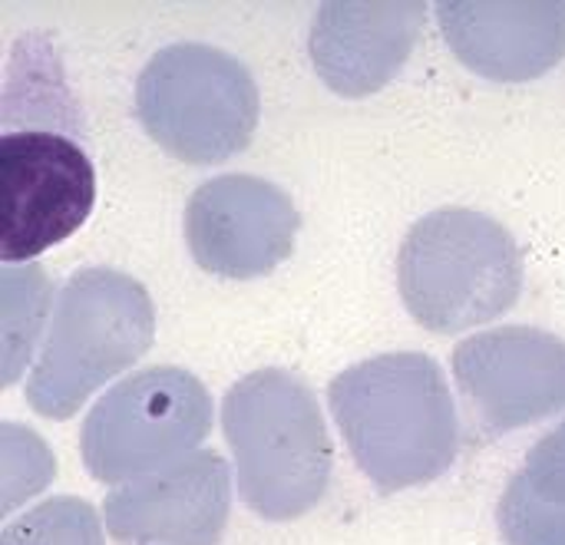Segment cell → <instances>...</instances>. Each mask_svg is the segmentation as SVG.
Returning a JSON list of instances; mask_svg holds the SVG:
<instances>
[{
    "mask_svg": "<svg viewBox=\"0 0 565 545\" xmlns=\"http://www.w3.org/2000/svg\"><path fill=\"white\" fill-rule=\"evenodd\" d=\"M510 545H565V424L550 434L500 503Z\"/></svg>",
    "mask_w": 565,
    "mask_h": 545,
    "instance_id": "13",
    "label": "cell"
},
{
    "mask_svg": "<svg viewBox=\"0 0 565 545\" xmlns=\"http://www.w3.org/2000/svg\"><path fill=\"white\" fill-rule=\"evenodd\" d=\"M3 384L10 387L30 364L43 334L53 288L40 265H3Z\"/></svg>",
    "mask_w": 565,
    "mask_h": 545,
    "instance_id": "14",
    "label": "cell"
},
{
    "mask_svg": "<svg viewBox=\"0 0 565 545\" xmlns=\"http://www.w3.org/2000/svg\"><path fill=\"white\" fill-rule=\"evenodd\" d=\"M454 377L473 417L513 430L565 407V344L530 328H503L463 341Z\"/></svg>",
    "mask_w": 565,
    "mask_h": 545,
    "instance_id": "10",
    "label": "cell"
},
{
    "mask_svg": "<svg viewBox=\"0 0 565 545\" xmlns=\"http://www.w3.org/2000/svg\"><path fill=\"white\" fill-rule=\"evenodd\" d=\"M450 50L493 79L546 73L565 53V3H437Z\"/></svg>",
    "mask_w": 565,
    "mask_h": 545,
    "instance_id": "12",
    "label": "cell"
},
{
    "mask_svg": "<svg viewBox=\"0 0 565 545\" xmlns=\"http://www.w3.org/2000/svg\"><path fill=\"white\" fill-rule=\"evenodd\" d=\"M136 116L169 156L212 165L252 142L258 86L232 53L209 43H172L139 73Z\"/></svg>",
    "mask_w": 565,
    "mask_h": 545,
    "instance_id": "5",
    "label": "cell"
},
{
    "mask_svg": "<svg viewBox=\"0 0 565 545\" xmlns=\"http://www.w3.org/2000/svg\"><path fill=\"white\" fill-rule=\"evenodd\" d=\"M96 202L89 156L53 129L0 136V258L26 265L79 232Z\"/></svg>",
    "mask_w": 565,
    "mask_h": 545,
    "instance_id": "7",
    "label": "cell"
},
{
    "mask_svg": "<svg viewBox=\"0 0 565 545\" xmlns=\"http://www.w3.org/2000/svg\"><path fill=\"white\" fill-rule=\"evenodd\" d=\"M420 26L417 0H331L315 13L311 60L334 93L361 99L401 73Z\"/></svg>",
    "mask_w": 565,
    "mask_h": 545,
    "instance_id": "11",
    "label": "cell"
},
{
    "mask_svg": "<svg viewBox=\"0 0 565 545\" xmlns=\"http://www.w3.org/2000/svg\"><path fill=\"white\" fill-rule=\"evenodd\" d=\"M212 397L182 367H146L109 387L83 424V463L93 480L122 487L166 470L202 447Z\"/></svg>",
    "mask_w": 565,
    "mask_h": 545,
    "instance_id": "6",
    "label": "cell"
},
{
    "mask_svg": "<svg viewBox=\"0 0 565 545\" xmlns=\"http://www.w3.org/2000/svg\"><path fill=\"white\" fill-rule=\"evenodd\" d=\"M0 545H103V520L83 500L53 496L10 520Z\"/></svg>",
    "mask_w": 565,
    "mask_h": 545,
    "instance_id": "15",
    "label": "cell"
},
{
    "mask_svg": "<svg viewBox=\"0 0 565 545\" xmlns=\"http://www.w3.org/2000/svg\"><path fill=\"white\" fill-rule=\"evenodd\" d=\"M523 281L520 252L503 225L470 209H437L404 238L397 285L417 324L457 334L503 314Z\"/></svg>",
    "mask_w": 565,
    "mask_h": 545,
    "instance_id": "4",
    "label": "cell"
},
{
    "mask_svg": "<svg viewBox=\"0 0 565 545\" xmlns=\"http://www.w3.org/2000/svg\"><path fill=\"white\" fill-rule=\"evenodd\" d=\"M238 496L252 513L288 523L328 490L334 453L311 387L278 367L242 377L222 400Z\"/></svg>",
    "mask_w": 565,
    "mask_h": 545,
    "instance_id": "2",
    "label": "cell"
},
{
    "mask_svg": "<svg viewBox=\"0 0 565 545\" xmlns=\"http://www.w3.org/2000/svg\"><path fill=\"white\" fill-rule=\"evenodd\" d=\"M156 334L146 288L113 268L76 271L46 328L43 351L26 377V400L46 420H70L99 387L129 371Z\"/></svg>",
    "mask_w": 565,
    "mask_h": 545,
    "instance_id": "3",
    "label": "cell"
},
{
    "mask_svg": "<svg viewBox=\"0 0 565 545\" xmlns=\"http://www.w3.org/2000/svg\"><path fill=\"white\" fill-rule=\"evenodd\" d=\"M328 404L358 467L384 493L430 483L457 460V407L427 354L361 361L331 381Z\"/></svg>",
    "mask_w": 565,
    "mask_h": 545,
    "instance_id": "1",
    "label": "cell"
},
{
    "mask_svg": "<svg viewBox=\"0 0 565 545\" xmlns=\"http://www.w3.org/2000/svg\"><path fill=\"white\" fill-rule=\"evenodd\" d=\"M232 510V473L222 453L195 450L185 460L129 480L106 496L103 523L132 545H218Z\"/></svg>",
    "mask_w": 565,
    "mask_h": 545,
    "instance_id": "9",
    "label": "cell"
},
{
    "mask_svg": "<svg viewBox=\"0 0 565 545\" xmlns=\"http://www.w3.org/2000/svg\"><path fill=\"white\" fill-rule=\"evenodd\" d=\"M298 228L291 195L258 175H215L185 205V242L195 265L228 281L275 271L295 252Z\"/></svg>",
    "mask_w": 565,
    "mask_h": 545,
    "instance_id": "8",
    "label": "cell"
}]
</instances>
